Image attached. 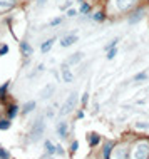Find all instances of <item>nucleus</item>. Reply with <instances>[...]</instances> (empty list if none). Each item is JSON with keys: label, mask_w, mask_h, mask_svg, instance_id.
Instances as JSON below:
<instances>
[{"label": "nucleus", "mask_w": 149, "mask_h": 159, "mask_svg": "<svg viewBox=\"0 0 149 159\" xmlns=\"http://www.w3.org/2000/svg\"><path fill=\"white\" fill-rule=\"evenodd\" d=\"M116 54H117V50H116V49H109V50H107V59H109V60H111V59H114V57H116Z\"/></svg>", "instance_id": "nucleus-19"}, {"label": "nucleus", "mask_w": 149, "mask_h": 159, "mask_svg": "<svg viewBox=\"0 0 149 159\" xmlns=\"http://www.w3.org/2000/svg\"><path fill=\"white\" fill-rule=\"evenodd\" d=\"M136 127H143V129H148V127H149V124H146V122H136Z\"/></svg>", "instance_id": "nucleus-27"}, {"label": "nucleus", "mask_w": 149, "mask_h": 159, "mask_svg": "<svg viewBox=\"0 0 149 159\" xmlns=\"http://www.w3.org/2000/svg\"><path fill=\"white\" fill-rule=\"evenodd\" d=\"M52 44H54V39H49L47 42H44V44H42L40 50L42 52H49V50H50V47H52Z\"/></svg>", "instance_id": "nucleus-12"}, {"label": "nucleus", "mask_w": 149, "mask_h": 159, "mask_svg": "<svg viewBox=\"0 0 149 159\" xmlns=\"http://www.w3.org/2000/svg\"><path fill=\"white\" fill-rule=\"evenodd\" d=\"M92 19H94V20H97V22H102L104 20V14H102V12H99V14H96Z\"/></svg>", "instance_id": "nucleus-22"}, {"label": "nucleus", "mask_w": 149, "mask_h": 159, "mask_svg": "<svg viewBox=\"0 0 149 159\" xmlns=\"http://www.w3.org/2000/svg\"><path fill=\"white\" fill-rule=\"evenodd\" d=\"M62 22V19H54V20L50 22V25H57V24H60Z\"/></svg>", "instance_id": "nucleus-29"}, {"label": "nucleus", "mask_w": 149, "mask_h": 159, "mask_svg": "<svg viewBox=\"0 0 149 159\" xmlns=\"http://www.w3.org/2000/svg\"><path fill=\"white\" fill-rule=\"evenodd\" d=\"M77 146H79L77 142H72V151H76V149H77Z\"/></svg>", "instance_id": "nucleus-32"}, {"label": "nucleus", "mask_w": 149, "mask_h": 159, "mask_svg": "<svg viewBox=\"0 0 149 159\" xmlns=\"http://www.w3.org/2000/svg\"><path fill=\"white\" fill-rule=\"evenodd\" d=\"M44 119L42 117H37L35 122H34V126H32V131H30V141L32 142H37L39 139H40L42 132H44Z\"/></svg>", "instance_id": "nucleus-1"}, {"label": "nucleus", "mask_w": 149, "mask_h": 159, "mask_svg": "<svg viewBox=\"0 0 149 159\" xmlns=\"http://www.w3.org/2000/svg\"><path fill=\"white\" fill-rule=\"evenodd\" d=\"M144 79H148V74H146V72H141V74H137V76L134 77V81H144Z\"/></svg>", "instance_id": "nucleus-20"}, {"label": "nucleus", "mask_w": 149, "mask_h": 159, "mask_svg": "<svg viewBox=\"0 0 149 159\" xmlns=\"http://www.w3.org/2000/svg\"><path fill=\"white\" fill-rule=\"evenodd\" d=\"M146 154H148V146H139L137 147V151H136V154H134V156H136V159H144L146 158Z\"/></svg>", "instance_id": "nucleus-7"}, {"label": "nucleus", "mask_w": 149, "mask_h": 159, "mask_svg": "<svg viewBox=\"0 0 149 159\" xmlns=\"http://www.w3.org/2000/svg\"><path fill=\"white\" fill-rule=\"evenodd\" d=\"M86 102H87V94H84L82 96V104H86Z\"/></svg>", "instance_id": "nucleus-31"}, {"label": "nucleus", "mask_w": 149, "mask_h": 159, "mask_svg": "<svg viewBox=\"0 0 149 159\" xmlns=\"http://www.w3.org/2000/svg\"><path fill=\"white\" fill-rule=\"evenodd\" d=\"M7 52H9V47H7V45H4L2 49H0V55H4V54H7Z\"/></svg>", "instance_id": "nucleus-28"}, {"label": "nucleus", "mask_w": 149, "mask_h": 159, "mask_svg": "<svg viewBox=\"0 0 149 159\" xmlns=\"http://www.w3.org/2000/svg\"><path fill=\"white\" fill-rule=\"evenodd\" d=\"M14 5V0H0V7L2 9H9Z\"/></svg>", "instance_id": "nucleus-17"}, {"label": "nucleus", "mask_w": 149, "mask_h": 159, "mask_svg": "<svg viewBox=\"0 0 149 159\" xmlns=\"http://www.w3.org/2000/svg\"><path fill=\"white\" fill-rule=\"evenodd\" d=\"M34 107H35V102H34V101H30V102H27L25 106H24L22 112H24V114H29L30 111H34Z\"/></svg>", "instance_id": "nucleus-11"}, {"label": "nucleus", "mask_w": 149, "mask_h": 159, "mask_svg": "<svg viewBox=\"0 0 149 159\" xmlns=\"http://www.w3.org/2000/svg\"><path fill=\"white\" fill-rule=\"evenodd\" d=\"M0 159H9V153L4 151V149H0Z\"/></svg>", "instance_id": "nucleus-26"}, {"label": "nucleus", "mask_w": 149, "mask_h": 159, "mask_svg": "<svg viewBox=\"0 0 149 159\" xmlns=\"http://www.w3.org/2000/svg\"><path fill=\"white\" fill-rule=\"evenodd\" d=\"M45 4V0H39V5H44Z\"/></svg>", "instance_id": "nucleus-33"}, {"label": "nucleus", "mask_w": 149, "mask_h": 159, "mask_svg": "<svg viewBox=\"0 0 149 159\" xmlns=\"http://www.w3.org/2000/svg\"><path fill=\"white\" fill-rule=\"evenodd\" d=\"M45 147H47V153H49V154H54V153H55V147L52 146L50 141H47V142H45Z\"/></svg>", "instance_id": "nucleus-18"}, {"label": "nucleus", "mask_w": 149, "mask_h": 159, "mask_svg": "<svg viewBox=\"0 0 149 159\" xmlns=\"http://www.w3.org/2000/svg\"><path fill=\"white\" fill-rule=\"evenodd\" d=\"M9 127H10V122H9V121H0V129L5 131V129H9Z\"/></svg>", "instance_id": "nucleus-21"}, {"label": "nucleus", "mask_w": 149, "mask_h": 159, "mask_svg": "<svg viewBox=\"0 0 149 159\" xmlns=\"http://www.w3.org/2000/svg\"><path fill=\"white\" fill-rule=\"evenodd\" d=\"M67 15H69V17H74V15H76V10H74V9H71V10L67 12Z\"/></svg>", "instance_id": "nucleus-30"}, {"label": "nucleus", "mask_w": 149, "mask_h": 159, "mask_svg": "<svg viewBox=\"0 0 149 159\" xmlns=\"http://www.w3.org/2000/svg\"><path fill=\"white\" fill-rule=\"evenodd\" d=\"M62 79H64V82H72V79H74L67 69V64H62Z\"/></svg>", "instance_id": "nucleus-6"}, {"label": "nucleus", "mask_w": 149, "mask_h": 159, "mask_svg": "<svg viewBox=\"0 0 149 159\" xmlns=\"http://www.w3.org/2000/svg\"><path fill=\"white\" fill-rule=\"evenodd\" d=\"M114 144L112 142H107L106 144V147H104V159H109V154H111V149H112Z\"/></svg>", "instance_id": "nucleus-15"}, {"label": "nucleus", "mask_w": 149, "mask_h": 159, "mask_svg": "<svg viewBox=\"0 0 149 159\" xmlns=\"http://www.w3.org/2000/svg\"><path fill=\"white\" fill-rule=\"evenodd\" d=\"M66 132H67V124L60 122L59 124V136H60V137H66Z\"/></svg>", "instance_id": "nucleus-13"}, {"label": "nucleus", "mask_w": 149, "mask_h": 159, "mask_svg": "<svg viewBox=\"0 0 149 159\" xmlns=\"http://www.w3.org/2000/svg\"><path fill=\"white\" fill-rule=\"evenodd\" d=\"M117 42H119V39H114V40L109 44V45H106V50H109V49H114V47L117 45Z\"/></svg>", "instance_id": "nucleus-23"}, {"label": "nucleus", "mask_w": 149, "mask_h": 159, "mask_svg": "<svg viewBox=\"0 0 149 159\" xmlns=\"http://www.w3.org/2000/svg\"><path fill=\"white\" fill-rule=\"evenodd\" d=\"M132 2L134 0H117V7L119 9H122V10H126L127 7L132 5Z\"/></svg>", "instance_id": "nucleus-10"}, {"label": "nucleus", "mask_w": 149, "mask_h": 159, "mask_svg": "<svg viewBox=\"0 0 149 159\" xmlns=\"http://www.w3.org/2000/svg\"><path fill=\"white\" fill-rule=\"evenodd\" d=\"M77 42V35H67V37H64L62 39V42H60V45L62 47H69V45H72V44H76Z\"/></svg>", "instance_id": "nucleus-3"}, {"label": "nucleus", "mask_w": 149, "mask_h": 159, "mask_svg": "<svg viewBox=\"0 0 149 159\" xmlns=\"http://www.w3.org/2000/svg\"><path fill=\"white\" fill-rule=\"evenodd\" d=\"M82 52H76V54H72L71 57H69V59H67V62L66 64H69V65H74V64H77L79 60H81V59H82Z\"/></svg>", "instance_id": "nucleus-5"}, {"label": "nucleus", "mask_w": 149, "mask_h": 159, "mask_svg": "<svg viewBox=\"0 0 149 159\" xmlns=\"http://www.w3.org/2000/svg\"><path fill=\"white\" fill-rule=\"evenodd\" d=\"M143 14H144V10H143V9H139V10L136 12L131 19H129V24H137V22L143 19Z\"/></svg>", "instance_id": "nucleus-9"}, {"label": "nucleus", "mask_w": 149, "mask_h": 159, "mask_svg": "<svg viewBox=\"0 0 149 159\" xmlns=\"http://www.w3.org/2000/svg\"><path fill=\"white\" fill-rule=\"evenodd\" d=\"M89 9H91V7H89L87 4H82V5H81V12H82V14H87Z\"/></svg>", "instance_id": "nucleus-25"}, {"label": "nucleus", "mask_w": 149, "mask_h": 159, "mask_svg": "<svg viewBox=\"0 0 149 159\" xmlns=\"http://www.w3.org/2000/svg\"><path fill=\"white\" fill-rule=\"evenodd\" d=\"M20 50L24 55H32V54H34V49H32L27 42H20Z\"/></svg>", "instance_id": "nucleus-8"}, {"label": "nucleus", "mask_w": 149, "mask_h": 159, "mask_svg": "<svg viewBox=\"0 0 149 159\" xmlns=\"http://www.w3.org/2000/svg\"><path fill=\"white\" fill-rule=\"evenodd\" d=\"M7 87H9V82H5L4 86H2V87H0V97H2V96H5V91H7Z\"/></svg>", "instance_id": "nucleus-24"}, {"label": "nucleus", "mask_w": 149, "mask_h": 159, "mask_svg": "<svg viewBox=\"0 0 149 159\" xmlns=\"http://www.w3.org/2000/svg\"><path fill=\"white\" fill-rule=\"evenodd\" d=\"M77 96H79L77 92H72L71 96H69V99L66 101V104H64V106H62V109H60V114H62V116H66V114H69L71 111H74L76 104H77Z\"/></svg>", "instance_id": "nucleus-2"}, {"label": "nucleus", "mask_w": 149, "mask_h": 159, "mask_svg": "<svg viewBox=\"0 0 149 159\" xmlns=\"http://www.w3.org/2000/svg\"><path fill=\"white\" fill-rule=\"evenodd\" d=\"M97 142H99V136H97V134H91V137H89V146L94 147Z\"/></svg>", "instance_id": "nucleus-14"}, {"label": "nucleus", "mask_w": 149, "mask_h": 159, "mask_svg": "<svg viewBox=\"0 0 149 159\" xmlns=\"http://www.w3.org/2000/svg\"><path fill=\"white\" fill-rule=\"evenodd\" d=\"M17 112H19V107H17V106H10V107H9V117L10 119L15 117Z\"/></svg>", "instance_id": "nucleus-16"}, {"label": "nucleus", "mask_w": 149, "mask_h": 159, "mask_svg": "<svg viewBox=\"0 0 149 159\" xmlns=\"http://www.w3.org/2000/svg\"><path fill=\"white\" fill-rule=\"evenodd\" d=\"M54 91H55V86H52V84H50V86H47V87H44L40 91V97L42 99H49L52 96V92H54Z\"/></svg>", "instance_id": "nucleus-4"}]
</instances>
